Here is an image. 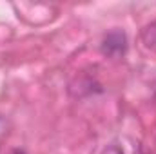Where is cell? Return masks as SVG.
<instances>
[{
    "label": "cell",
    "mask_w": 156,
    "mask_h": 154,
    "mask_svg": "<svg viewBox=\"0 0 156 154\" xmlns=\"http://www.w3.org/2000/svg\"><path fill=\"white\" fill-rule=\"evenodd\" d=\"M142 40H144V44H145L147 49L156 51V22L149 24V26L142 31Z\"/></svg>",
    "instance_id": "7a4b0ae2"
},
{
    "label": "cell",
    "mask_w": 156,
    "mask_h": 154,
    "mask_svg": "<svg viewBox=\"0 0 156 154\" xmlns=\"http://www.w3.org/2000/svg\"><path fill=\"white\" fill-rule=\"evenodd\" d=\"M102 154H125V152H123V149H122L120 145H115V143H113V145H107V147L102 151Z\"/></svg>",
    "instance_id": "3957f363"
},
{
    "label": "cell",
    "mask_w": 156,
    "mask_h": 154,
    "mask_svg": "<svg viewBox=\"0 0 156 154\" xmlns=\"http://www.w3.org/2000/svg\"><path fill=\"white\" fill-rule=\"evenodd\" d=\"M102 53L109 58H122L127 53V35L122 29L109 31L102 40Z\"/></svg>",
    "instance_id": "6da1fadb"
},
{
    "label": "cell",
    "mask_w": 156,
    "mask_h": 154,
    "mask_svg": "<svg viewBox=\"0 0 156 154\" xmlns=\"http://www.w3.org/2000/svg\"><path fill=\"white\" fill-rule=\"evenodd\" d=\"M7 154H26V151H22V149H13V151H9Z\"/></svg>",
    "instance_id": "277c9868"
}]
</instances>
